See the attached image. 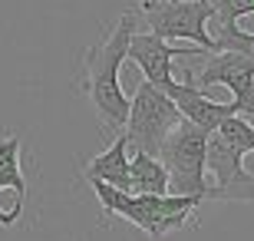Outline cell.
I'll list each match as a JSON object with an SVG mask.
<instances>
[{
	"label": "cell",
	"instance_id": "1",
	"mask_svg": "<svg viewBox=\"0 0 254 241\" xmlns=\"http://www.w3.org/2000/svg\"><path fill=\"white\" fill-rule=\"evenodd\" d=\"M135 23H139V10H126L119 23L83 53V66H79V89L93 102L103 129L109 132H123L129 119V99L119 83V70L126 63Z\"/></svg>",
	"mask_w": 254,
	"mask_h": 241
},
{
	"label": "cell",
	"instance_id": "2",
	"mask_svg": "<svg viewBox=\"0 0 254 241\" xmlns=\"http://www.w3.org/2000/svg\"><path fill=\"white\" fill-rule=\"evenodd\" d=\"M93 185L96 198L103 205V212L109 218H126L135 228L149 235L152 241L165 238L169 232H179L195 218V208L201 205V198H191V195H132V192H119V188L106 185L99 178H86Z\"/></svg>",
	"mask_w": 254,
	"mask_h": 241
},
{
	"label": "cell",
	"instance_id": "3",
	"mask_svg": "<svg viewBox=\"0 0 254 241\" xmlns=\"http://www.w3.org/2000/svg\"><path fill=\"white\" fill-rule=\"evenodd\" d=\"M205 152H208V132L182 119L175 129L165 136L159 149V162L169 172V192L172 195H191L205 202L211 185H208V168H205Z\"/></svg>",
	"mask_w": 254,
	"mask_h": 241
},
{
	"label": "cell",
	"instance_id": "4",
	"mask_svg": "<svg viewBox=\"0 0 254 241\" xmlns=\"http://www.w3.org/2000/svg\"><path fill=\"white\" fill-rule=\"evenodd\" d=\"M139 20L149 23V33L162 40H191L205 53H218V40L208 33L215 17V0H139Z\"/></svg>",
	"mask_w": 254,
	"mask_h": 241
},
{
	"label": "cell",
	"instance_id": "5",
	"mask_svg": "<svg viewBox=\"0 0 254 241\" xmlns=\"http://www.w3.org/2000/svg\"><path fill=\"white\" fill-rule=\"evenodd\" d=\"M182 122L179 106L162 93L159 86H152L142 80L135 86V93L129 99V119H126V139H129L132 152H149L159 156L162 142L175 126Z\"/></svg>",
	"mask_w": 254,
	"mask_h": 241
},
{
	"label": "cell",
	"instance_id": "6",
	"mask_svg": "<svg viewBox=\"0 0 254 241\" xmlns=\"http://www.w3.org/2000/svg\"><path fill=\"white\" fill-rule=\"evenodd\" d=\"M195 86H228L241 116H254V60L238 50H218L205 60V70L185 73Z\"/></svg>",
	"mask_w": 254,
	"mask_h": 241
},
{
	"label": "cell",
	"instance_id": "7",
	"mask_svg": "<svg viewBox=\"0 0 254 241\" xmlns=\"http://www.w3.org/2000/svg\"><path fill=\"white\" fill-rule=\"evenodd\" d=\"M205 168L215 178L208 198H215V202H231V198L235 202H254V175L245 168V156H238L218 132H208Z\"/></svg>",
	"mask_w": 254,
	"mask_h": 241
},
{
	"label": "cell",
	"instance_id": "8",
	"mask_svg": "<svg viewBox=\"0 0 254 241\" xmlns=\"http://www.w3.org/2000/svg\"><path fill=\"white\" fill-rule=\"evenodd\" d=\"M201 53H205L201 47H175V43L155 37V33H132L126 60H132V63L139 66V73H142L145 83L159 86L162 93H165V89L175 83V76H172L175 66L172 63H175V60H189V56H201Z\"/></svg>",
	"mask_w": 254,
	"mask_h": 241
},
{
	"label": "cell",
	"instance_id": "9",
	"mask_svg": "<svg viewBox=\"0 0 254 241\" xmlns=\"http://www.w3.org/2000/svg\"><path fill=\"white\" fill-rule=\"evenodd\" d=\"M165 96H169L175 106H179L182 112V119H189L191 126H198V129H205V132H215L221 122L228 119V116H238V102H215V99H208L201 89H198L195 83H191L189 76L185 80H175V83L165 89Z\"/></svg>",
	"mask_w": 254,
	"mask_h": 241
},
{
	"label": "cell",
	"instance_id": "10",
	"mask_svg": "<svg viewBox=\"0 0 254 241\" xmlns=\"http://www.w3.org/2000/svg\"><path fill=\"white\" fill-rule=\"evenodd\" d=\"M83 178H99L119 192H129V139H126V132H119L106 152L86 162Z\"/></svg>",
	"mask_w": 254,
	"mask_h": 241
},
{
	"label": "cell",
	"instance_id": "11",
	"mask_svg": "<svg viewBox=\"0 0 254 241\" xmlns=\"http://www.w3.org/2000/svg\"><path fill=\"white\" fill-rule=\"evenodd\" d=\"M20 139L17 136H3L0 139V192L3 188H10V192L17 195L13 202H27V178H23V168H20ZM20 218L17 215H10V212H3L0 208V225H17Z\"/></svg>",
	"mask_w": 254,
	"mask_h": 241
},
{
	"label": "cell",
	"instance_id": "12",
	"mask_svg": "<svg viewBox=\"0 0 254 241\" xmlns=\"http://www.w3.org/2000/svg\"><path fill=\"white\" fill-rule=\"evenodd\" d=\"M129 192L132 195H165L169 192V172L159 156L132 152L129 159Z\"/></svg>",
	"mask_w": 254,
	"mask_h": 241
},
{
	"label": "cell",
	"instance_id": "13",
	"mask_svg": "<svg viewBox=\"0 0 254 241\" xmlns=\"http://www.w3.org/2000/svg\"><path fill=\"white\" fill-rule=\"evenodd\" d=\"M215 132L235 149L238 156H251V152H254V126L241 116V112H238V116H228Z\"/></svg>",
	"mask_w": 254,
	"mask_h": 241
},
{
	"label": "cell",
	"instance_id": "14",
	"mask_svg": "<svg viewBox=\"0 0 254 241\" xmlns=\"http://www.w3.org/2000/svg\"><path fill=\"white\" fill-rule=\"evenodd\" d=\"M218 47L221 50H238V53H245L254 60V33L241 30L238 23H218Z\"/></svg>",
	"mask_w": 254,
	"mask_h": 241
},
{
	"label": "cell",
	"instance_id": "15",
	"mask_svg": "<svg viewBox=\"0 0 254 241\" xmlns=\"http://www.w3.org/2000/svg\"><path fill=\"white\" fill-rule=\"evenodd\" d=\"M254 0H215V17L218 23H238V17H251Z\"/></svg>",
	"mask_w": 254,
	"mask_h": 241
}]
</instances>
